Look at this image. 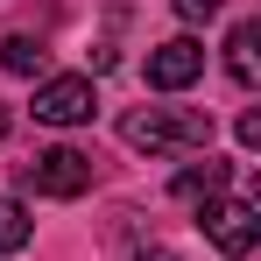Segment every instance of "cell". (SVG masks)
<instances>
[{
  "label": "cell",
  "instance_id": "3957f363",
  "mask_svg": "<svg viewBox=\"0 0 261 261\" xmlns=\"http://www.w3.org/2000/svg\"><path fill=\"white\" fill-rule=\"evenodd\" d=\"M198 226H205V240H212L226 261H247L261 240V212L247 198H212V205H198Z\"/></svg>",
  "mask_w": 261,
  "mask_h": 261
},
{
  "label": "cell",
  "instance_id": "9c48e42d",
  "mask_svg": "<svg viewBox=\"0 0 261 261\" xmlns=\"http://www.w3.org/2000/svg\"><path fill=\"white\" fill-rule=\"evenodd\" d=\"M29 233H36V219L21 212V198H0V254L29 247Z\"/></svg>",
  "mask_w": 261,
  "mask_h": 261
},
{
  "label": "cell",
  "instance_id": "7c38bea8",
  "mask_svg": "<svg viewBox=\"0 0 261 261\" xmlns=\"http://www.w3.org/2000/svg\"><path fill=\"white\" fill-rule=\"evenodd\" d=\"M134 261H176V254H170V247H148V254H134Z\"/></svg>",
  "mask_w": 261,
  "mask_h": 261
},
{
  "label": "cell",
  "instance_id": "7a4b0ae2",
  "mask_svg": "<svg viewBox=\"0 0 261 261\" xmlns=\"http://www.w3.org/2000/svg\"><path fill=\"white\" fill-rule=\"evenodd\" d=\"M92 155L85 148H43L36 163H21V184L36 191V198H85L92 191Z\"/></svg>",
  "mask_w": 261,
  "mask_h": 261
},
{
  "label": "cell",
  "instance_id": "8992f818",
  "mask_svg": "<svg viewBox=\"0 0 261 261\" xmlns=\"http://www.w3.org/2000/svg\"><path fill=\"white\" fill-rule=\"evenodd\" d=\"M226 71H233V85H254L261 78V21H240L226 36Z\"/></svg>",
  "mask_w": 261,
  "mask_h": 261
},
{
  "label": "cell",
  "instance_id": "6da1fadb",
  "mask_svg": "<svg viewBox=\"0 0 261 261\" xmlns=\"http://www.w3.org/2000/svg\"><path fill=\"white\" fill-rule=\"evenodd\" d=\"M120 141L127 148H148V155L205 148L212 141V113H198V106H134L127 120H120Z\"/></svg>",
  "mask_w": 261,
  "mask_h": 261
},
{
  "label": "cell",
  "instance_id": "ba28073f",
  "mask_svg": "<svg viewBox=\"0 0 261 261\" xmlns=\"http://www.w3.org/2000/svg\"><path fill=\"white\" fill-rule=\"evenodd\" d=\"M0 64H7L14 78H43V43H36V36H7V43H0Z\"/></svg>",
  "mask_w": 261,
  "mask_h": 261
},
{
  "label": "cell",
  "instance_id": "52a82bcc",
  "mask_svg": "<svg viewBox=\"0 0 261 261\" xmlns=\"http://www.w3.org/2000/svg\"><path fill=\"white\" fill-rule=\"evenodd\" d=\"M226 184H233V163H212V155H205V170H184L170 191L184 205H212V198H226Z\"/></svg>",
  "mask_w": 261,
  "mask_h": 261
},
{
  "label": "cell",
  "instance_id": "277c9868",
  "mask_svg": "<svg viewBox=\"0 0 261 261\" xmlns=\"http://www.w3.org/2000/svg\"><path fill=\"white\" fill-rule=\"evenodd\" d=\"M92 113H99L92 78H43V85H36V120H43V127H85Z\"/></svg>",
  "mask_w": 261,
  "mask_h": 261
},
{
  "label": "cell",
  "instance_id": "30bf717a",
  "mask_svg": "<svg viewBox=\"0 0 261 261\" xmlns=\"http://www.w3.org/2000/svg\"><path fill=\"white\" fill-rule=\"evenodd\" d=\"M219 7H226V0H176V14H184V21H212Z\"/></svg>",
  "mask_w": 261,
  "mask_h": 261
},
{
  "label": "cell",
  "instance_id": "5b68a950",
  "mask_svg": "<svg viewBox=\"0 0 261 261\" xmlns=\"http://www.w3.org/2000/svg\"><path fill=\"white\" fill-rule=\"evenodd\" d=\"M198 71H205V43L198 36H170V43L148 49V85L155 92H184Z\"/></svg>",
  "mask_w": 261,
  "mask_h": 261
},
{
  "label": "cell",
  "instance_id": "8fae6325",
  "mask_svg": "<svg viewBox=\"0 0 261 261\" xmlns=\"http://www.w3.org/2000/svg\"><path fill=\"white\" fill-rule=\"evenodd\" d=\"M240 148H261V113H240Z\"/></svg>",
  "mask_w": 261,
  "mask_h": 261
},
{
  "label": "cell",
  "instance_id": "4fadbf2b",
  "mask_svg": "<svg viewBox=\"0 0 261 261\" xmlns=\"http://www.w3.org/2000/svg\"><path fill=\"white\" fill-rule=\"evenodd\" d=\"M0 134H7V113H0Z\"/></svg>",
  "mask_w": 261,
  "mask_h": 261
}]
</instances>
